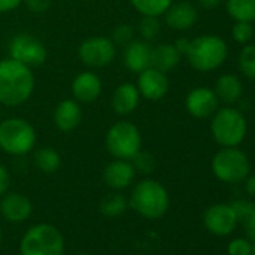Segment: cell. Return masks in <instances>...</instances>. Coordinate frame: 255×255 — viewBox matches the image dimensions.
Instances as JSON below:
<instances>
[{"instance_id":"cell-2","label":"cell","mask_w":255,"mask_h":255,"mask_svg":"<svg viewBox=\"0 0 255 255\" xmlns=\"http://www.w3.org/2000/svg\"><path fill=\"white\" fill-rule=\"evenodd\" d=\"M129 206L143 218L158 219L167 213L170 197L164 185L147 179L135 185L129 198Z\"/></svg>"},{"instance_id":"cell-23","label":"cell","mask_w":255,"mask_h":255,"mask_svg":"<svg viewBox=\"0 0 255 255\" xmlns=\"http://www.w3.org/2000/svg\"><path fill=\"white\" fill-rule=\"evenodd\" d=\"M233 207L237 222L243 225V231L246 239L251 242H255V203L239 198L233 203H230Z\"/></svg>"},{"instance_id":"cell-14","label":"cell","mask_w":255,"mask_h":255,"mask_svg":"<svg viewBox=\"0 0 255 255\" xmlns=\"http://www.w3.org/2000/svg\"><path fill=\"white\" fill-rule=\"evenodd\" d=\"M135 177V168L129 161L116 159L110 162L104 170V182L108 188L120 191L128 188Z\"/></svg>"},{"instance_id":"cell-22","label":"cell","mask_w":255,"mask_h":255,"mask_svg":"<svg viewBox=\"0 0 255 255\" xmlns=\"http://www.w3.org/2000/svg\"><path fill=\"white\" fill-rule=\"evenodd\" d=\"M213 92L219 101H222L225 104H234L240 99L242 92H243V86L236 75L224 74L216 80Z\"/></svg>"},{"instance_id":"cell-7","label":"cell","mask_w":255,"mask_h":255,"mask_svg":"<svg viewBox=\"0 0 255 255\" xmlns=\"http://www.w3.org/2000/svg\"><path fill=\"white\" fill-rule=\"evenodd\" d=\"M105 146L110 155L116 159L132 161V158L141 150L140 129L131 122H117L107 132Z\"/></svg>"},{"instance_id":"cell-10","label":"cell","mask_w":255,"mask_h":255,"mask_svg":"<svg viewBox=\"0 0 255 255\" xmlns=\"http://www.w3.org/2000/svg\"><path fill=\"white\" fill-rule=\"evenodd\" d=\"M78 56L81 62L90 68H104L114 60L116 47L114 42L105 36H92L80 45Z\"/></svg>"},{"instance_id":"cell-21","label":"cell","mask_w":255,"mask_h":255,"mask_svg":"<svg viewBox=\"0 0 255 255\" xmlns=\"http://www.w3.org/2000/svg\"><path fill=\"white\" fill-rule=\"evenodd\" d=\"M180 59L182 54L174 44H161L152 48L150 66L161 72H168L180 63Z\"/></svg>"},{"instance_id":"cell-16","label":"cell","mask_w":255,"mask_h":255,"mask_svg":"<svg viewBox=\"0 0 255 255\" xmlns=\"http://www.w3.org/2000/svg\"><path fill=\"white\" fill-rule=\"evenodd\" d=\"M150 56L152 47L147 41H131L125 48L123 62L129 71L140 74L141 71L150 68Z\"/></svg>"},{"instance_id":"cell-32","label":"cell","mask_w":255,"mask_h":255,"mask_svg":"<svg viewBox=\"0 0 255 255\" xmlns=\"http://www.w3.org/2000/svg\"><path fill=\"white\" fill-rule=\"evenodd\" d=\"M228 255H251L252 254V242L246 237L233 239L227 246Z\"/></svg>"},{"instance_id":"cell-39","label":"cell","mask_w":255,"mask_h":255,"mask_svg":"<svg viewBox=\"0 0 255 255\" xmlns=\"http://www.w3.org/2000/svg\"><path fill=\"white\" fill-rule=\"evenodd\" d=\"M198 2H200L201 6H204L207 9H212V8H216L222 2V0H198Z\"/></svg>"},{"instance_id":"cell-31","label":"cell","mask_w":255,"mask_h":255,"mask_svg":"<svg viewBox=\"0 0 255 255\" xmlns=\"http://www.w3.org/2000/svg\"><path fill=\"white\" fill-rule=\"evenodd\" d=\"M255 35V29L252 27L251 23H246V21H237L234 26H233V30H231V36L236 42L239 44H248L251 42V39L254 38Z\"/></svg>"},{"instance_id":"cell-12","label":"cell","mask_w":255,"mask_h":255,"mask_svg":"<svg viewBox=\"0 0 255 255\" xmlns=\"http://www.w3.org/2000/svg\"><path fill=\"white\" fill-rule=\"evenodd\" d=\"M185 105L191 116L198 117V119H206L216 113L219 99L212 89L197 87L188 93Z\"/></svg>"},{"instance_id":"cell-6","label":"cell","mask_w":255,"mask_h":255,"mask_svg":"<svg viewBox=\"0 0 255 255\" xmlns=\"http://www.w3.org/2000/svg\"><path fill=\"white\" fill-rule=\"evenodd\" d=\"M36 144L35 128L24 119L12 117L0 122V149L9 155H26Z\"/></svg>"},{"instance_id":"cell-24","label":"cell","mask_w":255,"mask_h":255,"mask_svg":"<svg viewBox=\"0 0 255 255\" xmlns=\"http://www.w3.org/2000/svg\"><path fill=\"white\" fill-rule=\"evenodd\" d=\"M227 11L236 21H255V0H227Z\"/></svg>"},{"instance_id":"cell-30","label":"cell","mask_w":255,"mask_h":255,"mask_svg":"<svg viewBox=\"0 0 255 255\" xmlns=\"http://www.w3.org/2000/svg\"><path fill=\"white\" fill-rule=\"evenodd\" d=\"M140 33L144 41H153L161 33V23L158 17L144 15V18L140 23Z\"/></svg>"},{"instance_id":"cell-8","label":"cell","mask_w":255,"mask_h":255,"mask_svg":"<svg viewBox=\"0 0 255 255\" xmlns=\"http://www.w3.org/2000/svg\"><path fill=\"white\" fill-rule=\"evenodd\" d=\"M212 171L225 183L243 182L251 173V164L245 152L237 147H222L212 159Z\"/></svg>"},{"instance_id":"cell-1","label":"cell","mask_w":255,"mask_h":255,"mask_svg":"<svg viewBox=\"0 0 255 255\" xmlns=\"http://www.w3.org/2000/svg\"><path fill=\"white\" fill-rule=\"evenodd\" d=\"M35 89V77L29 66L6 59L0 62V104L17 107L26 102Z\"/></svg>"},{"instance_id":"cell-4","label":"cell","mask_w":255,"mask_h":255,"mask_svg":"<svg viewBox=\"0 0 255 255\" xmlns=\"http://www.w3.org/2000/svg\"><path fill=\"white\" fill-rule=\"evenodd\" d=\"M245 116L231 107L216 110L212 119L210 131L215 141L222 147H237L246 137Z\"/></svg>"},{"instance_id":"cell-41","label":"cell","mask_w":255,"mask_h":255,"mask_svg":"<svg viewBox=\"0 0 255 255\" xmlns=\"http://www.w3.org/2000/svg\"><path fill=\"white\" fill-rule=\"evenodd\" d=\"M0 243H2V228H0Z\"/></svg>"},{"instance_id":"cell-38","label":"cell","mask_w":255,"mask_h":255,"mask_svg":"<svg viewBox=\"0 0 255 255\" xmlns=\"http://www.w3.org/2000/svg\"><path fill=\"white\" fill-rule=\"evenodd\" d=\"M189 44H191V41H189V39L182 38V39H179L174 45H176V48L180 51V54H186V51H188V48H189Z\"/></svg>"},{"instance_id":"cell-42","label":"cell","mask_w":255,"mask_h":255,"mask_svg":"<svg viewBox=\"0 0 255 255\" xmlns=\"http://www.w3.org/2000/svg\"><path fill=\"white\" fill-rule=\"evenodd\" d=\"M75 255H89V254H75Z\"/></svg>"},{"instance_id":"cell-26","label":"cell","mask_w":255,"mask_h":255,"mask_svg":"<svg viewBox=\"0 0 255 255\" xmlns=\"http://www.w3.org/2000/svg\"><path fill=\"white\" fill-rule=\"evenodd\" d=\"M126 207H128L126 198L122 194H119V192L108 194L107 197H104V200L99 204L101 213L104 216H108V218H116V216L123 215Z\"/></svg>"},{"instance_id":"cell-18","label":"cell","mask_w":255,"mask_h":255,"mask_svg":"<svg viewBox=\"0 0 255 255\" xmlns=\"http://www.w3.org/2000/svg\"><path fill=\"white\" fill-rule=\"evenodd\" d=\"M83 119L81 107L74 99H65L54 110V125L62 132H69L80 125Z\"/></svg>"},{"instance_id":"cell-20","label":"cell","mask_w":255,"mask_h":255,"mask_svg":"<svg viewBox=\"0 0 255 255\" xmlns=\"http://www.w3.org/2000/svg\"><path fill=\"white\" fill-rule=\"evenodd\" d=\"M138 102H140V92L132 83L120 84L114 90L113 99H111L113 110L120 116L131 114L137 108Z\"/></svg>"},{"instance_id":"cell-27","label":"cell","mask_w":255,"mask_h":255,"mask_svg":"<svg viewBox=\"0 0 255 255\" xmlns=\"http://www.w3.org/2000/svg\"><path fill=\"white\" fill-rule=\"evenodd\" d=\"M131 3L143 15L159 17L171 6L173 0H131Z\"/></svg>"},{"instance_id":"cell-40","label":"cell","mask_w":255,"mask_h":255,"mask_svg":"<svg viewBox=\"0 0 255 255\" xmlns=\"http://www.w3.org/2000/svg\"><path fill=\"white\" fill-rule=\"evenodd\" d=\"M251 255H255V242H252V254Z\"/></svg>"},{"instance_id":"cell-13","label":"cell","mask_w":255,"mask_h":255,"mask_svg":"<svg viewBox=\"0 0 255 255\" xmlns=\"http://www.w3.org/2000/svg\"><path fill=\"white\" fill-rule=\"evenodd\" d=\"M170 87L168 77L165 72H161L155 68H147L138 75V92L149 101L162 99Z\"/></svg>"},{"instance_id":"cell-35","label":"cell","mask_w":255,"mask_h":255,"mask_svg":"<svg viewBox=\"0 0 255 255\" xmlns=\"http://www.w3.org/2000/svg\"><path fill=\"white\" fill-rule=\"evenodd\" d=\"M9 183H11V176L6 170V167L0 164V197L6 194Z\"/></svg>"},{"instance_id":"cell-34","label":"cell","mask_w":255,"mask_h":255,"mask_svg":"<svg viewBox=\"0 0 255 255\" xmlns=\"http://www.w3.org/2000/svg\"><path fill=\"white\" fill-rule=\"evenodd\" d=\"M23 2H26L29 11L35 14H44L51 6V0H23Z\"/></svg>"},{"instance_id":"cell-33","label":"cell","mask_w":255,"mask_h":255,"mask_svg":"<svg viewBox=\"0 0 255 255\" xmlns=\"http://www.w3.org/2000/svg\"><path fill=\"white\" fill-rule=\"evenodd\" d=\"M113 41L119 45H128L134 41V29L129 24H120L113 33Z\"/></svg>"},{"instance_id":"cell-15","label":"cell","mask_w":255,"mask_h":255,"mask_svg":"<svg viewBox=\"0 0 255 255\" xmlns=\"http://www.w3.org/2000/svg\"><path fill=\"white\" fill-rule=\"evenodd\" d=\"M0 213L9 222H23L32 215V203L26 195L12 192L2 198Z\"/></svg>"},{"instance_id":"cell-3","label":"cell","mask_w":255,"mask_h":255,"mask_svg":"<svg viewBox=\"0 0 255 255\" xmlns=\"http://www.w3.org/2000/svg\"><path fill=\"white\" fill-rule=\"evenodd\" d=\"M228 56L225 41L216 35H203L191 41L186 57L192 68L201 72L218 69Z\"/></svg>"},{"instance_id":"cell-28","label":"cell","mask_w":255,"mask_h":255,"mask_svg":"<svg viewBox=\"0 0 255 255\" xmlns=\"http://www.w3.org/2000/svg\"><path fill=\"white\" fill-rule=\"evenodd\" d=\"M239 66L245 77L255 80V44H246L239 57Z\"/></svg>"},{"instance_id":"cell-17","label":"cell","mask_w":255,"mask_h":255,"mask_svg":"<svg viewBox=\"0 0 255 255\" xmlns=\"http://www.w3.org/2000/svg\"><path fill=\"white\" fill-rule=\"evenodd\" d=\"M102 90L101 78L93 72H81L72 81V95L80 102H93Z\"/></svg>"},{"instance_id":"cell-19","label":"cell","mask_w":255,"mask_h":255,"mask_svg":"<svg viewBox=\"0 0 255 255\" xmlns=\"http://www.w3.org/2000/svg\"><path fill=\"white\" fill-rule=\"evenodd\" d=\"M198 18L197 9L188 2L171 3L165 11V21L174 30H188L191 29Z\"/></svg>"},{"instance_id":"cell-43","label":"cell","mask_w":255,"mask_h":255,"mask_svg":"<svg viewBox=\"0 0 255 255\" xmlns=\"http://www.w3.org/2000/svg\"><path fill=\"white\" fill-rule=\"evenodd\" d=\"M0 116H2V113H0Z\"/></svg>"},{"instance_id":"cell-9","label":"cell","mask_w":255,"mask_h":255,"mask_svg":"<svg viewBox=\"0 0 255 255\" xmlns=\"http://www.w3.org/2000/svg\"><path fill=\"white\" fill-rule=\"evenodd\" d=\"M9 54L11 59L29 68L44 65L48 56L45 45L36 36L29 33H20L12 38L9 44Z\"/></svg>"},{"instance_id":"cell-37","label":"cell","mask_w":255,"mask_h":255,"mask_svg":"<svg viewBox=\"0 0 255 255\" xmlns=\"http://www.w3.org/2000/svg\"><path fill=\"white\" fill-rule=\"evenodd\" d=\"M245 180H246V182H245V189H246V192H248L251 197H255V174L248 176Z\"/></svg>"},{"instance_id":"cell-25","label":"cell","mask_w":255,"mask_h":255,"mask_svg":"<svg viewBox=\"0 0 255 255\" xmlns=\"http://www.w3.org/2000/svg\"><path fill=\"white\" fill-rule=\"evenodd\" d=\"M62 164L60 155L51 147H42L35 153V165L44 173H56Z\"/></svg>"},{"instance_id":"cell-36","label":"cell","mask_w":255,"mask_h":255,"mask_svg":"<svg viewBox=\"0 0 255 255\" xmlns=\"http://www.w3.org/2000/svg\"><path fill=\"white\" fill-rule=\"evenodd\" d=\"M23 3V0H0V12H9L17 9Z\"/></svg>"},{"instance_id":"cell-29","label":"cell","mask_w":255,"mask_h":255,"mask_svg":"<svg viewBox=\"0 0 255 255\" xmlns=\"http://www.w3.org/2000/svg\"><path fill=\"white\" fill-rule=\"evenodd\" d=\"M132 165L135 168V173H141V174H150L153 173L155 167H156V161L153 158L152 153L149 152H138L134 158H132Z\"/></svg>"},{"instance_id":"cell-11","label":"cell","mask_w":255,"mask_h":255,"mask_svg":"<svg viewBox=\"0 0 255 255\" xmlns=\"http://www.w3.org/2000/svg\"><path fill=\"white\" fill-rule=\"evenodd\" d=\"M204 227L215 236H228L237 227V218L230 204H213L203 216Z\"/></svg>"},{"instance_id":"cell-5","label":"cell","mask_w":255,"mask_h":255,"mask_svg":"<svg viewBox=\"0 0 255 255\" xmlns=\"http://www.w3.org/2000/svg\"><path fill=\"white\" fill-rule=\"evenodd\" d=\"M62 233L50 224H38L26 231L20 242L21 255H63Z\"/></svg>"}]
</instances>
